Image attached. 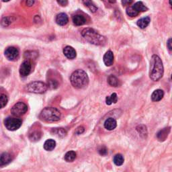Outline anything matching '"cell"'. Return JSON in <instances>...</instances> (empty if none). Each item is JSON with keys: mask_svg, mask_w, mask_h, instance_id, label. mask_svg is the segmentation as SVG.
<instances>
[{"mask_svg": "<svg viewBox=\"0 0 172 172\" xmlns=\"http://www.w3.org/2000/svg\"><path fill=\"white\" fill-rule=\"evenodd\" d=\"M163 65L162 61L156 54H153L150 61L149 77L153 81H156L160 79L163 75Z\"/></svg>", "mask_w": 172, "mask_h": 172, "instance_id": "cell-1", "label": "cell"}, {"mask_svg": "<svg viewBox=\"0 0 172 172\" xmlns=\"http://www.w3.org/2000/svg\"><path fill=\"white\" fill-rule=\"evenodd\" d=\"M70 81L72 86L77 89H83L89 83V77L83 70L77 69L71 74Z\"/></svg>", "mask_w": 172, "mask_h": 172, "instance_id": "cell-2", "label": "cell"}, {"mask_svg": "<svg viewBox=\"0 0 172 172\" xmlns=\"http://www.w3.org/2000/svg\"><path fill=\"white\" fill-rule=\"evenodd\" d=\"M81 35L88 43L94 45H104L106 42V38L90 28L83 29L81 32Z\"/></svg>", "mask_w": 172, "mask_h": 172, "instance_id": "cell-3", "label": "cell"}, {"mask_svg": "<svg viewBox=\"0 0 172 172\" xmlns=\"http://www.w3.org/2000/svg\"><path fill=\"white\" fill-rule=\"evenodd\" d=\"M39 117L42 120L53 123L60 120L61 112L56 108L47 107L42 110Z\"/></svg>", "mask_w": 172, "mask_h": 172, "instance_id": "cell-4", "label": "cell"}, {"mask_svg": "<svg viewBox=\"0 0 172 172\" xmlns=\"http://www.w3.org/2000/svg\"><path fill=\"white\" fill-rule=\"evenodd\" d=\"M25 89L28 92L34 94H43L47 90V85L42 81H33L31 82L25 87Z\"/></svg>", "mask_w": 172, "mask_h": 172, "instance_id": "cell-5", "label": "cell"}, {"mask_svg": "<svg viewBox=\"0 0 172 172\" xmlns=\"http://www.w3.org/2000/svg\"><path fill=\"white\" fill-rule=\"evenodd\" d=\"M6 127L9 131H16L21 126H22V122L20 119L14 118V117H7L4 121Z\"/></svg>", "mask_w": 172, "mask_h": 172, "instance_id": "cell-6", "label": "cell"}, {"mask_svg": "<svg viewBox=\"0 0 172 172\" xmlns=\"http://www.w3.org/2000/svg\"><path fill=\"white\" fill-rule=\"evenodd\" d=\"M28 110V106L24 102H18L11 109V113L14 116L19 117L24 115Z\"/></svg>", "mask_w": 172, "mask_h": 172, "instance_id": "cell-7", "label": "cell"}, {"mask_svg": "<svg viewBox=\"0 0 172 172\" xmlns=\"http://www.w3.org/2000/svg\"><path fill=\"white\" fill-rule=\"evenodd\" d=\"M32 69V63L30 60L24 61L20 67V74L22 77H26L30 73Z\"/></svg>", "mask_w": 172, "mask_h": 172, "instance_id": "cell-8", "label": "cell"}, {"mask_svg": "<svg viewBox=\"0 0 172 172\" xmlns=\"http://www.w3.org/2000/svg\"><path fill=\"white\" fill-rule=\"evenodd\" d=\"M5 56L8 60L14 61L18 58L19 56V51L17 49L14 47H8L5 51Z\"/></svg>", "mask_w": 172, "mask_h": 172, "instance_id": "cell-9", "label": "cell"}, {"mask_svg": "<svg viewBox=\"0 0 172 172\" xmlns=\"http://www.w3.org/2000/svg\"><path fill=\"white\" fill-rule=\"evenodd\" d=\"M63 54L69 59H74L77 56V53L73 47H70V46H67V47L64 48Z\"/></svg>", "mask_w": 172, "mask_h": 172, "instance_id": "cell-10", "label": "cell"}, {"mask_svg": "<svg viewBox=\"0 0 172 172\" xmlns=\"http://www.w3.org/2000/svg\"><path fill=\"white\" fill-rule=\"evenodd\" d=\"M104 64L108 67H110L114 63V54L111 51H108L104 54Z\"/></svg>", "mask_w": 172, "mask_h": 172, "instance_id": "cell-11", "label": "cell"}, {"mask_svg": "<svg viewBox=\"0 0 172 172\" xmlns=\"http://www.w3.org/2000/svg\"><path fill=\"white\" fill-rule=\"evenodd\" d=\"M69 22V18L67 15L65 13H61L57 16L56 22L59 26H65Z\"/></svg>", "mask_w": 172, "mask_h": 172, "instance_id": "cell-12", "label": "cell"}, {"mask_svg": "<svg viewBox=\"0 0 172 172\" xmlns=\"http://www.w3.org/2000/svg\"><path fill=\"white\" fill-rule=\"evenodd\" d=\"M12 160L11 155L7 153H3L0 155V165L3 166L7 165Z\"/></svg>", "mask_w": 172, "mask_h": 172, "instance_id": "cell-13", "label": "cell"}, {"mask_svg": "<svg viewBox=\"0 0 172 172\" xmlns=\"http://www.w3.org/2000/svg\"><path fill=\"white\" fill-rule=\"evenodd\" d=\"M117 126L116 120L113 118L108 119L104 123V127L108 131H112L116 128Z\"/></svg>", "mask_w": 172, "mask_h": 172, "instance_id": "cell-14", "label": "cell"}, {"mask_svg": "<svg viewBox=\"0 0 172 172\" xmlns=\"http://www.w3.org/2000/svg\"><path fill=\"white\" fill-rule=\"evenodd\" d=\"M170 127L165 128L161 130V131L157 133V137L159 141H164L166 139V138L168 136L170 132Z\"/></svg>", "mask_w": 172, "mask_h": 172, "instance_id": "cell-15", "label": "cell"}, {"mask_svg": "<svg viewBox=\"0 0 172 172\" xmlns=\"http://www.w3.org/2000/svg\"><path fill=\"white\" fill-rule=\"evenodd\" d=\"M73 24L76 26H82L86 23V19L81 14H77L73 17Z\"/></svg>", "mask_w": 172, "mask_h": 172, "instance_id": "cell-16", "label": "cell"}, {"mask_svg": "<svg viewBox=\"0 0 172 172\" xmlns=\"http://www.w3.org/2000/svg\"><path fill=\"white\" fill-rule=\"evenodd\" d=\"M164 92L161 90H157L153 91L151 95V100L153 102H159L163 98Z\"/></svg>", "mask_w": 172, "mask_h": 172, "instance_id": "cell-17", "label": "cell"}, {"mask_svg": "<svg viewBox=\"0 0 172 172\" xmlns=\"http://www.w3.org/2000/svg\"><path fill=\"white\" fill-rule=\"evenodd\" d=\"M56 146V142L53 139H48L44 144V149L48 151H51Z\"/></svg>", "mask_w": 172, "mask_h": 172, "instance_id": "cell-18", "label": "cell"}, {"mask_svg": "<svg viewBox=\"0 0 172 172\" xmlns=\"http://www.w3.org/2000/svg\"><path fill=\"white\" fill-rule=\"evenodd\" d=\"M150 21H151V19L149 17H148V16L147 17L142 18L138 20L137 26L142 29H144L146 27L148 26V25L150 23Z\"/></svg>", "mask_w": 172, "mask_h": 172, "instance_id": "cell-19", "label": "cell"}, {"mask_svg": "<svg viewBox=\"0 0 172 172\" xmlns=\"http://www.w3.org/2000/svg\"><path fill=\"white\" fill-rule=\"evenodd\" d=\"M132 7L135 8V10L138 12V14H139L140 12H146L148 10V8L144 5V3L142 2H138L135 3L132 6Z\"/></svg>", "mask_w": 172, "mask_h": 172, "instance_id": "cell-20", "label": "cell"}, {"mask_svg": "<svg viewBox=\"0 0 172 172\" xmlns=\"http://www.w3.org/2000/svg\"><path fill=\"white\" fill-rule=\"evenodd\" d=\"M83 3L84 5L89 8L90 10L93 12V13H95V12L98 10V7L95 6L94 2H92V0H82Z\"/></svg>", "mask_w": 172, "mask_h": 172, "instance_id": "cell-21", "label": "cell"}, {"mask_svg": "<svg viewBox=\"0 0 172 172\" xmlns=\"http://www.w3.org/2000/svg\"><path fill=\"white\" fill-rule=\"evenodd\" d=\"M108 82L112 87H119L120 85V81L114 75H110L108 78Z\"/></svg>", "mask_w": 172, "mask_h": 172, "instance_id": "cell-22", "label": "cell"}, {"mask_svg": "<svg viewBox=\"0 0 172 172\" xmlns=\"http://www.w3.org/2000/svg\"><path fill=\"white\" fill-rule=\"evenodd\" d=\"M52 132L53 133L54 135H55L58 137L63 138L66 136L67 132L64 128H54L52 130Z\"/></svg>", "mask_w": 172, "mask_h": 172, "instance_id": "cell-23", "label": "cell"}, {"mask_svg": "<svg viewBox=\"0 0 172 172\" xmlns=\"http://www.w3.org/2000/svg\"><path fill=\"white\" fill-rule=\"evenodd\" d=\"M76 153L73 151H68L65 155L64 159L67 162H73L76 158Z\"/></svg>", "mask_w": 172, "mask_h": 172, "instance_id": "cell-24", "label": "cell"}, {"mask_svg": "<svg viewBox=\"0 0 172 172\" xmlns=\"http://www.w3.org/2000/svg\"><path fill=\"white\" fill-rule=\"evenodd\" d=\"M117 102H118V96L116 93H113L111 95L107 96L106 98V103L107 105L116 104Z\"/></svg>", "mask_w": 172, "mask_h": 172, "instance_id": "cell-25", "label": "cell"}, {"mask_svg": "<svg viewBox=\"0 0 172 172\" xmlns=\"http://www.w3.org/2000/svg\"><path fill=\"white\" fill-rule=\"evenodd\" d=\"M124 159L121 154H117L114 157V163L117 166H120L124 163Z\"/></svg>", "mask_w": 172, "mask_h": 172, "instance_id": "cell-26", "label": "cell"}, {"mask_svg": "<svg viewBox=\"0 0 172 172\" xmlns=\"http://www.w3.org/2000/svg\"><path fill=\"white\" fill-rule=\"evenodd\" d=\"M41 136L42 135L40 132L35 131V132H33L31 135H30V136H29V138H30V141L33 142H36L40 139Z\"/></svg>", "mask_w": 172, "mask_h": 172, "instance_id": "cell-27", "label": "cell"}, {"mask_svg": "<svg viewBox=\"0 0 172 172\" xmlns=\"http://www.w3.org/2000/svg\"><path fill=\"white\" fill-rule=\"evenodd\" d=\"M137 131L140 134L141 137H146V135H147V130H146V127L144 125L138 126L137 127Z\"/></svg>", "mask_w": 172, "mask_h": 172, "instance_id": "cell-28", "label": "cell"}, {"mask_svg": "<svg viewBox=\"0 0 172 172\" xmlns=\"http://www.w3.org/2000/svg\"><path fill=\"white\" fill-rule=\"evenodd\" d=\"M8 102L7 96L4 94H0V109L5 107Z\"/></svg>", "mask_w": 172, "mask_h": 172, "instance_id": "cell-29", "label": "cell"}, {"mask_svg": "<svg viewBox=\"0 0 172 172\" xmlns=\"http://www.w3.org/2000/svg\"><path fill=\"white\" fill-rule=\"evenodd\" d=\"M127 14L130 17H136L138 15V12L132 6H129L127 8Z\"/></svg>", "mask_w": 172, "mask_h": 172, "instance_id": "cell-30", "label": "cell"}, {"mask_svg": "<svg viewBox=\"0 0 172 172\" xmlns=\"http://www.w3.org/2000/svg\"><path fill=\"white\" fill-rule=\"evenodd\" d=\"M47 86L48 87L51 88V89H57V88L58 87V83L57 81H56L55 79H49L47 83Z\"/></svg>", "mask_w": 172, "mask_h": 172, "instance_id": "cell-31", "label": "cell"}, {"mask_svg": "<svg viewBox=\"0 0 172 172\" xmlns=\"http://www.w3.org/2000/svg\"><path fill=\"white\" fill-rule=\"evenodd\" d=\"M12 18L10 17H6V18H3V20H2V24L3 26H7L12 23Z\"/></svg>", "mask_w": 172, "mask_h": 172, "instance_id": "cell-32", "label": "cell"}, {"mask_svg": "<svg viewBox=\"0 0 172 172\" xmlns=\"http://www.w3.org/2000/svg\"><path fill=\"white\" fill-rule=\"evenodd\" d=\"M99 153L102 155V156H104V155H106L108 154V149L105 146H102L98 150Z\"/></svg>", "mask_w": 172, "mask_h": 172, "instance_id": "cell-33", "label": "cell"}, {"mask_svg": "<svg viewBox=\"0 0 172 172\" xmlns=\"http://www.w3.org/2000/svg\"><path fill=\"white\" fill-rule=\"evenodd\" d=\"M57 3L61 6H67L68 4V0H57Z\"/></svg>", "mask_w": 172, "mask_h": 172, "instance_id": "cell-34", "label": "cell"}, {"mask_svg": "<svg viewBox=\"0 0 172 172\" xmlns=\"http://www.w3.org/2000/svg\"><path fill=\"white\" fill-rule=\"evenodd\" d=\"M134 0H122V4L124 6H130L131 4L133 2Z\"/></svg>", "mask_w": 172, "mask_h": 172, "instance_id": "cell-35", "label": "cell"}, {"mask_svg": "<svg viewBox=\"0 0 172 172\" xmlns=\"http://www.w3.org/2000/svg\"><path fill=\"white\" fill-rule=\"evenodd\" d=\"M84 128L83 127H79L76 129V131H75V134H77V135H81V134L84 132Z\"/></svg>", "mask_w": 172, "mask_h": 172, "instance_id": "cell-36", "label": "cell"}, {"mask_svg": "<svg viewBox=\"0 0 172 172\" xmlns=\"http://www.w3.org/2000/svg\"><path fill=\"white\" fill-rule=\"evenodd\" d=\"M35 0H26V5L29 7L34 5Z\"/></svg>", "mask_w": 172, "mask_h": 172, "instance_id": "cell-37", "label": "cell"}, {"mask_svg": "<svg viewBox=\"0 0 172 172\" xmlns=\"http://www.w3.org/2000/svg\"><path fill=\"white\" fill-rule=\"evenodd\" d=\"M167 47H168V49H169L170 51H171V50H172V47H171V39H170L168 40V41H167Z\"/></svg>", "mask_w": 172, "mask_h": 172, "instance_id": "cell-38", "label": "cell"}, {"mask_svg": "<svg viewBox=\"0 0 172 172\" xmlns=\"http://www.w3.org/2000/svg\"><path fill=\"white\" fill-rule=\"evenodd\" d=\"M108 2L110 3H114L116 2V0H108Z\"/></svg>", "mask_w": 172, "mask_h": 172, "instance_id": "cell-39", "label": "cell"}, {"mask_svg": "<svg viewBox=\"0 0 172 172\" xmlns=\"http://www.w3.org/2000/svg\"><path fill=\"white\" fill-rule=\"evenodd\" d=\"M9 1H10V0H2V2H7Z\"/></svg>", "mask_w": 172, "mask_h": 172, "instance_id": "cell-40", "label": "cell"}, {"mask_svg": "<svg viewBox=\"0 0 172 172\" xmlns=\"http://www.w3.org/2000/svg\"><path fill=\"white\" fill-rule=\"evenodd\" d=\"M170 6H171V0H170Z\"/></svg>", "mask_w": 172, "mask_h": 172, "instance_id": "cell-41", "label": "cell"}]
</instances>
